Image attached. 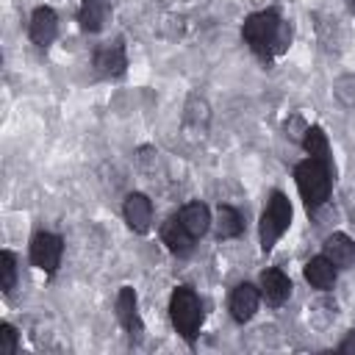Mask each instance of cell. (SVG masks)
<instances>
[{
	"label": "cell",
	"instance_id": "cell-1",
	"mask_svg": "<svg viewBox=\"0 0 355 355\" xmlns=\"http://www.w3.org/2000/svg\"><path fill=\"white\" fill-rule=\"evenodd\" d=\"M241 36L255 55L266 58L272 53L286 50L288 39H291V28H288V22H283L277 17V11H255L244 19Z\"/></svg>",
	"mask_w": 355,
	"mask_h": 355
},
{
	"label": "cell",
	"instance_id": "cell-2",
	"mask_svg": "<svg viewBox=\"0 0 355 355\" xmlns=\"http://www.w3.org/2000/svg\"><path fill=\"white\" fill-rule=\"evenodd\" d=\"M294 180H297V189H300L305 205L319 208L330 197V189H333V164L319 161V158H305L297 164Z\"/></svg>",
	"mask_w": 355,
	"mask_h": 355
},
{
	"label": "cell",
	"instance_id": "cell-3",
	"mask_svg": "<svg viewBox=\"0 0 355 355\" xmlns=\"http://www.w3.org/2000/svg\"><path fill=\"white\" fill-rule=\"evenodd\" d=\"M169 319L175 324V330L186 338V341H194L197 333H200V324H202V302L200 297L194 294V288L189 286H178L169 297Z\"/></svg>",
	"mask_w": 355,
	"mask_h": 355
},
{
	"label": "cell",
	"instance_id": "cell-4",
	"mask_svg": "<svg viewBox=\"0 0 355 355\" xmlns=\"http://www.w3.org/2000/svg\"><path fill=\"white\" fill-rule=\"evenodd\" d=\"M291 225V202L283 191H272L263 214H261V250L269 252L275 247V241L288 230Z\"/></svg>",
	"mask_w": 355,
	"mask_h": 355
},
{
	"label": "cell",
	"instance_id": "cell-5",
	"mask_svg": "<svg viewBox=\"0 0 355 355\" xmlns=\"http://www.w3.org/2000/svg\"><path fill=\"white\" fill-rule=\"evenodd\" d=\"M61 252H64V241L55 233H47L44 230V233H36L31 239V261H33V266H39L47 275H53L58 269Z\"/></svg>",
	"mask_w": 355,
	"mask_h": 355
},
{
	"label": "cell",
	"instance_id": "cell-6",
	"mask_svg": "<svg viewBox=\"0 0 355 355\" xmlns=\"http://www.w3.org/2000/svg\"><path fill=\"white\" fill-rule=\"evenodd\" d=\"M258 305H261V291L252 283H239L233 288V294H230V313H233V319L239 324L250 322L255 316Z\"/></svg>",
	"mask_w": 355,
	"mask_h": 355
},
{
	"label": "cell",
	"instance_id": "cell-7",
	"mask_svg": "<svg viewBox=\"0 0 355 355\" xmlns=\"http://www.w3.org/2000/svg\"><path fill=\"white\" fill-rule=\"evenodd\" d=\"M28 33H31V42H33L36 47L53 44V39H55V33H58V17H55V11H53L50 6H39V8L33 11V17H31Z\"/></svg>",
	"mask_w": 355,
	"mask_h": 355
},
{
	"label": "cell",
	"instance_id": "cell-8",
	"mask_svg": "<svg viewBox=\"0 0 355 355\" xmlns=\"http://www.w3.org/2000/svg\"><path fill=\"white\" fill-rule=\"evenodd\" d=\"M161 241L180 258L191 255L194 252V236L186 230V225L180 222V216H169L164 225H161Z\"/></svg>",
	"mask_w": 355,
	"mask_h": 355
},
{
	"label": "cell",
	"instance_id": "cell-9",
	"mask_svg": "<svg viewBox=\"0 0 355 355\" xmlns=\"http://www.w3.org/2000/svg\"><path fill=\"white\" fill-rule=\"evenodd\" d=\"M122 214H125V222L130 225V230H136V233H147L153 225V202L139 191L125 197Z\"/></svg>",
	"mask_w": 355,
	"mask_h": 355
},
{
	"label": "cell",
	"instance_id": "cell-10",
	"mask_svg": "<svg viewBox=\"0 0 355 355\" xmlns=\"http://www.w3.org/2000/svg\"><path fill=\"white\" fill-rule=\"evenodd\" d=\"M94 67L100 75L105 78H116L125 72L128 67V55H125V44L116 39L114 44H103L97 53H94Z\"/></svg>",
	"mask_w": 355,
	"mask_h": 355
},
{
	"label": "cell",
	"instance_id": "cell-11",
	"mask_svg": "<svg viewBox=\"0 0 355 355\" xmlns=\"http://www.w3.org/2000/svg\"><path fill=\"white\" fill-rule=\"evenodd\" d=\"M116 319L122 322V327L128 330L130 338L141 336V319H139V311H136V291L130 286H122L119 294H116Z\"/></svg>",
	"mask_w": 355,
	"mask_h": 355
},
{
	"label": "cell",
	"instance_id": "cell-12",
	"mask_svg": "<svg viewBox=\"0 0 355 355\" xmlns=\"http://www.w3.org/2000/svg\"><path fill=\"white\" fill-rule=\"evenodd\" d=\"M261 297L275 308L283 305L291 297V280L280 269H266L261 275Z\"/></svg>",
	"mask_w": 355,
	"mask_h": 355
},
{
	"label": "cell",
	"instance_id": "cell-13",
	"mask_svg": "<svg viewBox=\"0 0 355 355\" xmlns=\"http://www.w3.org/2000/svg\"><path fill=\"white\" fill-rule=\"evenodd\" d=\"M322 247H324V258H330L336 269L352 266V261H355V241H352L349 236H344V233H333V236L324 239Z\"/></svg>",
	"mask_w": 355,
	"mask_h": 355
},
{
	"label": "cell",
	"instance_id": "cell-14",
	"mask_svg": "<svg viewBox=\"0 0 355 355\" xmlns=\"http://www.w3.org/2000/svg\"><path fill=\"white\" fill-rule=\"evenodd\" d=\"M305 280H308L313 288H319V291L333 288V283H336V266H333V261L324 258V255L311 258V261L305 263Z\"/></svg>",
	"mask_w": 355,
	"mask_h": 355
},
{
	"label": "cell",
	"instance_id": "cell-15",
	"mask_svg": "<svg viewBox=\"0 0 355 355\" xmlns=\"http://www.w3.org/2000/svg\"><path fill=\"white\" fill-rule=\"evenodd\" d=\"M108 19V0H80L78 22L86 33H97Z\"/></svg>",
	"mask_w": 355,
	"mask_h": 355
},
{
	"label": "cell",
	"instance_id": "cell-16",
	"mask_svg": "<svg viewBox=\"0 0 355 355\" xmlns=\"http://www.w3.org/2000/svg\"><path fill=\"white\" fill-rule=\"evenodd\" d=\"M178 216H180V222L186 225V230H189L194 239L205 236L208 227H211V211H208V205H202V202H189V205H183Z\"/></svg>",
	"mask_w": 355,
	"mask_h": 355
},
{
	"label": "cell",
	"instance_id": "cell-17",
	"mask_svg": "<svg viewBox=\"0 0 355 355\" xmlns=\"http://www.w3.org/2000/svg\"><path fill=\"white\" fill-rule=\"evenodd\" d=\"M214 227H216V239H236L244 230V219L233 205H219Z\"/></svg>",
	"mask_w": 355,
	"mask_h": 355
},
{
	"label": "cell",
	"instance_id": "cell-18",
	"mask_svg": "<svg viewBox=\"0 0 355 355\" xmlns=\"http://www.w3.org/2000/svg\"><path fill=\"white\" fill-rule=\"evenodd\" d=\"M302 147H305V153H308L311 158H319V161L333 164V161H330V144H327V136H324L322 128H305V133H302Z\"/></svg>",
	"mask_w": 355,
	"mask_h": 355
},
{
	"label": "cell",
	"instance_id": "cell-19",
	"mask_svg": "<svg viewBox=\"0 0 355 355\" xmlns=\"http://www.w3.org/2000/svg\"><path fill=\"white\" fill-rule=\"evenodd\" d=\"M17 283V258L11 250H3L0 252V288L8 294Z\"/></svg>",
	"mask_w": 355,
	"mask_h": 355
},
{
	"label": "cell",
	"instance_id": "cell-20",
	"mask_svg": "<svg viewBox=\"0 0 355 355\" xmlns=\"http://www.w3.org/2000/svg\"><path fill=\"white\" fill-rule=\"evenodd\" d=\"M17 352V330L3 322L0 324V355H14Z\"/></svg>",
	"mask_w": 355,
	"mask_h": 355
},
{
	"label": "cell",
	"instance_id": "cell-21",
	"mask_svg": "<svg viewBox=\"0 0 355 355\" xmlns=\"http://www.w3.org/2000/svg\"><path fill=\"white\" fill-rule=\"evenodd\" d=\"M338 352H341V355H355V330L338 344Z\"/></svg>",
	"mask_w": 355,
	"mask_h": 355
},
{
	"label": "cell",
	"instance_id": "cell-22",
	"mask_svg": "<svg viewBox=\"0 0 355 355\" xmlns=\"http://www.w3.org/2000/svg\"><path fill=\"white\" fill-rule=\"evenodd\" d=\"M352 11H355V0H352Z\"/></svg>",
	"mask_w": 355,
	"mask_h": 355
}]
</instances>
